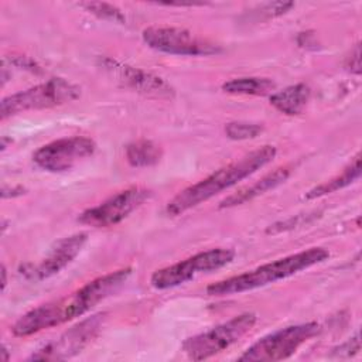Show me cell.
I'll use <instances>...</instances> for the list:
<instances>
[{"instance_id":"obj_1","label":"cell","mask_w":362,"mask_h":362,"mask_svg":"<svg viewBox=\"0 0 362 362\" xmlns=\"http://www.w3.org/2000/svg\"><path fill=\"white\" fill-rule=\"evenodd\" d=\"M130 274L132 269L126 267L99 276L69 296L30 310L14 322L11 331L16 337H30L81 317L112 294L117 293Z\"/></svg>"},{"instance_id":"obj_2","label":"cell","mask_w":362,"mask_h":362,"mask_svg":"<svg viewBox=\"0 0 362 362\" xmlns=\"http://www.w3.org/2000/svg\"><path fill=\"white\" fill-rule=\"evenodd\" d=\"M276 156V147L263 146L257 150L250 151L242 158L229 163L218 170H215L208 177L199 180L198 182L187 187L178 192L165 206V211L171 216L182 215L191 208L211 199L216 194L233 187L239 181L247 178L257 170L269 164Z\"/></svg>"},{"instance_id":"obj_3","label":"cell","mask_w":362,"mask_h":362,"mask_svg":"<svg viewBox=\"0 0 362 362\" xmlns=\"http://www.w3.org/2000/svg\"><path fill=\"white\" fill-rule=\"evenodd\" d=\"M328 257L329 252L325 247H310L307 250L293 253L270 263L262 264L246 273L211 283L206 287V293L209 296H230L250 291L270 283L287 279L314 264L322 263Z\"/></svg>"},{"instance_id":"obj_4","label":"cell","mask_w":362,"mask_h":362,"mask_svg":"<svg viewBox=\"0 0 362 362\" xmlns=\"http://www.w3.org/2000/svg\"><path fill=\"white\" fill-rule=\"evenodd\" d=\"M79 93V88L72 82L64 78H51L47 82L6 96L0 103V117L6 120L21 112L61 106L78 99Z\"/></svg>"},{"instance_id":"obj_5","label":"cell","mask_w":362,"mask_h":362,"mask_svg":"<svg viewBox=\"0 0 362 362\" xmlns=\"http://www.w3.org/2000/svg\"><path fill=\"white\" fill-rule=\"evenodd\" d=\"M257 317L253 313H242L230 320L182 342L184 354L192 361H204L228 349L243 338L256 324Z\"/></svg>"},{"instance_id":"obj_6","label":"cell","mask_w":362,"mask_h":362,"mask_svg":"<svg viewBox=\"0 0 362 362\" xmlns=\"http://www.w3.org/2000/svg\"><path fill=\"white\" fill-rule=\"evenodd\" d=\"M321 332V325L315 321L290 325L264 335L252 346H249L238 359L246 362H269L281 361L290 358L296 351L318 335Z\"/></svg>"},{"instance_id":"obj_7","label":"cell","mask_w":362,"mask_h":362,"mask_svg":"<svg viewBox=\"0 0 362 362\" xmlns=\"http://www.w3.org/2000/svg\"><path fill=\"white\" fill-rule=\"evenodd\" d=\"M233 257L235 252L225 247L199 252L178 263L156 270L150 277V283L157 290L173 288L192 280L198 274L211 273L225 267Z\"/></svg>"},{"instance_id":"obj_8","label":"cell","mask_w":362,"mask_h":362,"mask_svg":"<svg viewBox=\"0 0 362 362\" xmlns=\"http://www.w3.org/2000/svg\"><path fill=\"white\" fill-rule=\"evenodd\" d=\"M144 42L160 52L171 55H212L221 52V47L215 42L199 38L191 31L178 27H147L143 30Z\"/></svg>"},{"instance_id":"obj_9","label":"cell","mask_w":362,"mask_h":362,"mask_svg":"<svg viewBox=\"0 0 362 362\" xmlns=\"http://www.w3.org/2000/svg\"><path fill=\"white\" fill-rule=\"evenodd\" d=\"M96 151V143L90 137H62L41 146L33 156L34 163L49 173H62L89 158Z\"/></svg>"},{"instance_id":"obj_10","label":"cell","mask_w":362,"mask_h":362,"mask_svg":"<svg viewBox=\"0 0 362 362\" xmlns=\"http://www.w3.org/2000/svg\"><path fill=\"white\" fill-rule=\"evenodd\" d=\"M150 197V189L144 187H130L119 191L99 205L88 208L78 216V221L93 228L115 226L148 201Z\"/></svg>"},{"instance_id":"obj_11","label":"cell","mask_w":362,"mask_h":362,"mask_svg":"<svg viewBox=\"0 0 362 362\" xmlns=\"http://www.w3.org/2000/svg\"><path fill=\"white\" fill-rule=\"evenodd\" d=\"M103 314H95L71 327L62 335L48 342L42 348L37 349L28 358L30 361H65L68 358L79 354L85 346H88L99 334L103 321Z\"/></svg>"},{"instance_id":"obj_12","label":"cell","mask_w":362,"mask_h":362,"mask_svg":"<svg viewBox=\"0 0 362 362\" xmlns=\"http://www.w3.org/2000/svg\"><path fill=\"white\" fill-rule=\"evenodd\" d=\"M88 240V233H74L71 236L62 238L51 247L48 256L42 259L38 264L23 266V274L35 281H41L58 274L64 270L82 250Z\"/></svg>"},{"instance_id":"obj_13","label":"cell","mask_w":362,"mask_h":362,"mask_svg":"<svg viewBox=\"0 0 362 362\" xmlns=\"http://www.w3.org/2000/svg\"><path fill=\"white\" fill-rule=\"evenodd\" d=\"M103 66L112 72L123 85L127 88L147 95V96H154V98H171L174 95L173 88L170 83H167L163 78L146 72L140 68H134L130 65L120 64L115 59L105 58L102 61Z\"/></svg>"},{"instance_id":"obj_14","label":"cell","mask_w":362,"mask_h":362,"mask_svg":"<svg viewBox=\"0 0 362 362\" xmlns=\"http://www.w3.org/2000/svg\"><path fill=\"white\" fill-rule=\"evenodd\" d=\"M290 173H291V170L288 167L276 168L274 171L266 174L264 177H262L256 182H253V184H250L245 188H240L239 191L226 197L219 204V208H230V206H238V205L246 204V202L263 195L264 192L279 187L280 184H283L288 178Z\"/></svg>"},{"instance_id":"obj_15","label":"cell","mask_w":362,"mask_h":362,"mask_svg":"<svg viewBox=\"0 0 362 362\" xmlns=\"http://www.w3.org/2000/svg\"><path fill=\"white\" fill-rule=\"evenodd\" d=\"M310 88L305 83H296L270 95V103L287 116L300 115L310 99Z\"/></svg>"},{"instance_id":"obj_16","label":"cell","mask_w":362,"mask_h":362,"mask_svg":"<svg viewBox=\"0 0 362 362\" xmlns=\"http://www.w3.org/2000/svg\"><path fill=\"white\" fill-rule=\"evenodd\" d=\"M359 177H361V154L358 153V154L354 157L352 163H351L346 168H344V171H342L339 175H337V177H334V178L325 181V182H322V184L314 187V188L310 189L304 197H305L307 199H315V198L328 195V194H331V192H335V191H338V189H342V188L351 185V184L355 182Z\"/></svg>"},{"instance_id":"obj_17","label":"cell","mask_w":362,"mask_h":362,"mask_svg":"<svg viewBox=\"0 0 362 362\" xmlns=\"http://www.w3.org/2000/svg\"><path fill=\"white\" fill-rule=\"evenodd\" d=\"M274 89H276V83L272 79L259 78V76L233 78L222 83V90L232 95L263 96V95H272Z\"/></svg>"},{"instance_id":"obj_18","label":"cell","mask_w":362,"mask_h":362,"mask_svg":"<svg viewBox=\"0 0 362 362\" xmlns=\"http://www.w3.org/2000/svg\"><path fill=\"white\" fill-rule=\"evenodd\" d=\"M163 156V150L151 140H137L126 147V160L132 167H151L156 165Z\"/></svg>"},{"instance_id":"obj_19","label":"cell","mask_w":362,"mask_h":362,"mask_svg":"<svg viewBox=\"0 0 362 362\" xmlns=\"http://www.w3.org/2000/svg\"><path fill=\"white\" fill-rule=\"evenodd\" d=\"M263 132L262 124L249 122H230L225 126V133L232 140H249L257 137Z\"/></svg>"},{"instance_id":"obj_20","label":"cell","mask_w":362,"mask_h":362,"mask_svg":"<svg viewBox=\"0 0 362 362\" xmlns=\"http://www.w3.org/2000/svg\"><path fill=\"white\" fill-rule=\"evenodd\" d=\"M83 8H86L89 13L98 16L99 18L115 21V23H124L126 17L122 13L120 8H117L113 4L109 3H102V1H88L81 4Z\"/></svg>"},{"instance_id":"obj_21","label":"cell","mask_w":362,"mask_h":362,"mask_svg":"<svg viewBox=\"0 0 362 362\" xmlns=\"http://www.w3.org/2000/svg\"><path fill=\"white\" fill-rule=\"evenodd\" d=\"M346 68L359 75L361 74V49H359V44L355 45L354 51H351V57H348V61H346Z\"/></svg>"},{"instance_id":"obj_22","label":"cell","mask_w":362,"mask_h":362,"mask_svg":"<svg viewBox=\"0 0 362 362\" xmlns=\"http://www.w3.org/2000/svg\"><path fill=\"white\" fill-rule=\"evenodd\" d=\"M6 284H7V279H6V267L4 264L1 266V290L6 288Z\"/></svg>"},{"instance_id":"obj_23","label":"cell","mask_w":362,"mask_h":362,"mask_svg":"<svg viewBox=\"0 0 362 362\" xmlns=\"http://www.w3.org/2000/svg\"><path fill=\"white\" fill-rule=\"evenodd\" d=\"M1 359L6 362V361H8V354H7V348L3 345L1 346Z\"/></svg>"}]
</instances>
